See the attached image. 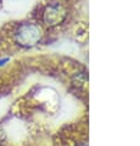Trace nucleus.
Segmentation results:
<instances>
[{
	"label": "nucleus",
	"mask_w": 140,
	"mask_h": 146,
	"mask_svg": "<svg viewBox=\"0 0 140 146\" xmlns=\"http://www.w3.org/2000/svg\"><path fill=\"white\" fill-rule=\"evenodd\" d=\"M41 29L37 25L26 23L19 26L15 34V38L20 46L29 48V47H34L35 45H37L41 40Z\"/></svg>",
	"instance_id": "1"
},
{
	"label": "nucleus",
	"mask_w": 140,
	"mask_h": 146,
	"mask_svg": "<svg viewBox=\"0 0 140 146\" xmlns=\"http://www.w3.org/2000/svg\"><path fill=\"white\" fill-rule=\"evenodd\" d=\"M65 16V10L62 9L61 5L52 4L47 6L45 14H43V20H45L46 25L50 26H55V25L60 24Z\"/></svg>",
	"instance_id": "2"
},
{
	"label": "nucleus",
	"mask_w": 140,
	"mask_h": 146,
	"mask_svg": "<svg viewBox=\"0 0 140 146\" xmlns=\"http://www.w3.org/2000/svg\"><path fill=\"white\" fill-rule=\"evenodd\" d=\"M9 62V58L5 57V58H0V67H3V66H5L6 63Z\"/></svg>",
	"instance_id": "3"
}]
</instances>
